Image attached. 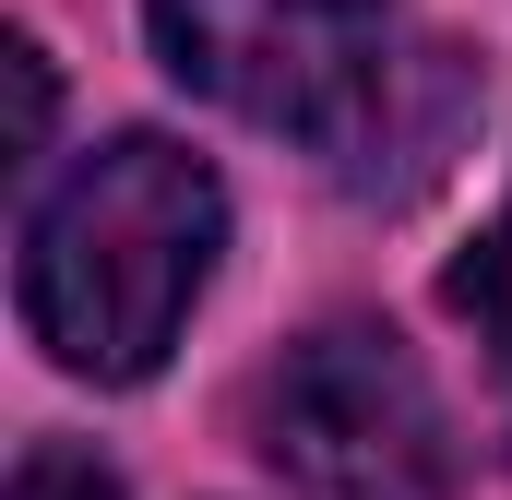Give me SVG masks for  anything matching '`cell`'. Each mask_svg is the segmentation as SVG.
I'll return each mask as SVG.
<instances>
[{"mask_svg":"<svg viewBox=\"0 0 512 500\" xmlns=\"http://www.w3.org/2000/svg\"><path fill=\"white\" fill-rule=\"evenodd\" d=\"M227 250V191L191 143L120 131L24 215V322L60 370L143 381Z\"/></svg>","mask_w":512,"mask_h":500,"instance_id":"obj_1","label":"cell"},{"mask_svg":"<svg viewBox=\"0 0 512 500\" xmlns=\"http://www.w3.org/2000/svg\"><path fill=\"white\" fill-rule=\"evenodd\" d=\"M155 48L191 96L358 155L393 96V0H155Z\"/></svg>","mask_w":512,"mask_h":500,"instance_id":"obj_2","label":"cell"},{"mask_svg":"<svg viewBox=\"0 0 512 500\" xmlns=\"http://www.w3.org/2000/svg\"><path fill=\"white\" fill-rule=\"evenodd\" d=\"M262 465L322 500H429L453 477V417L382 322H322L262 370Z\"/></svg>","mask_w":512,"mask_h":500,"instance_id":"obj_3","label":"cell"},{"mask_svg":"<svg viewBox=\"0 0 512 500\" xmlns=\"http://www.w3.org/2000/svg\"><path fill=\"white\" fill-rule=\"evenodd\" d=\"M441 310H453V322H465V334L512 370V191H501V215L465 239V262L441 274Z\"/></svg>","mask_w":512,"mask_h":500,"instance_id":"obj_4","label":"cell"},{"mask_svg":"<svg viewBox=\"0 0 512 500\" xmlns=\"http://www.w3.org/2000/svg\"><path fill=\"white\" fill-rule=\"evenodd\" d=\"M12 500H120V477H108L96 453H72V441H36V453L12 465Z\"/></svg>","mask_w":512,"mask_h":500,"instance_id":"obj_5","label":"cell"},{"mask_svg":"<svg viewBox=\"0 0 512 500\" xmlns=\"http://www.w3.org/2000/svg\"><path fill=\"white\" fill-rule=\"evenodd\" d=\"M0 72H12V167H36V143H48V60L12 36V48H0Z\"/></svg>","mask_w":512,"mask_h":500,"instance_id":"obj_6","label":"cell"}]
</instances>
